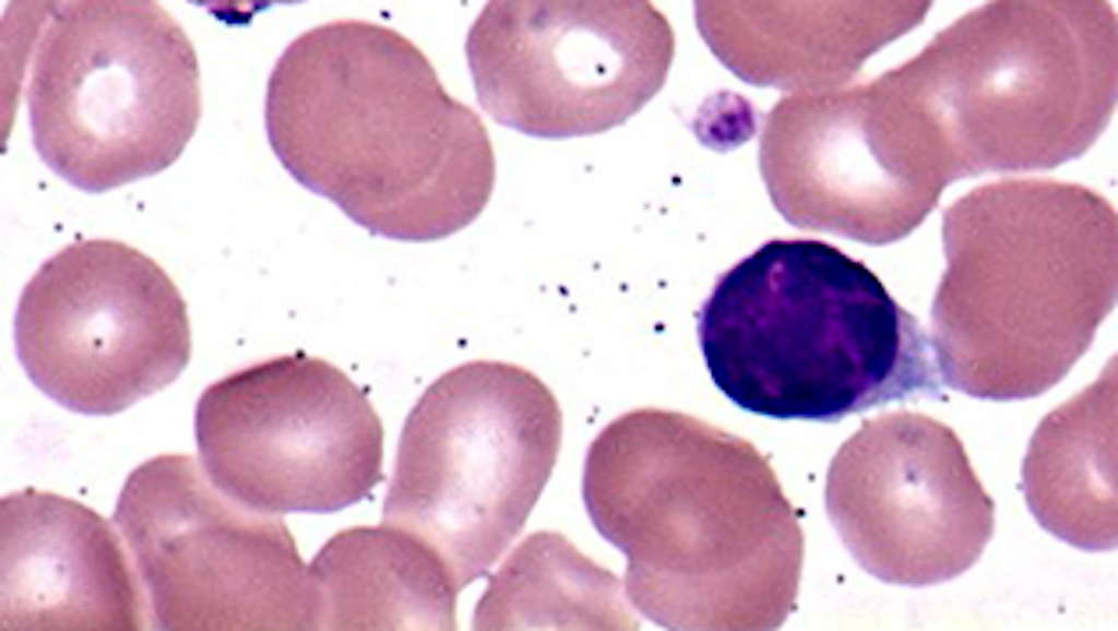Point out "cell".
I'll list each match as a JSON object with an SVG mask.
<instances>
[{
  "label": "cell",
  "mask_w": 1118,
  "mask_h": 631,
  "mask_svg": "<svg viewBox=\"0 0 1118 631\" xmlns=\"http://www.w3.org/2000/svg\"><path fill=\"white\" fill-rule=\"evenodd\" d=\"M597 532L627 558L626 595L671 630H772L792 612L804 535L768 460L697 417L639 408L588 447Z\"/></svg>",
  "instance_id": "obj_1"
},
{
  "label": "cell",
  "mask_w": 1118,
  "mask_h": 631,
  "mask_svg": "<svg viewBox=\"0 0 1118 631\" xmlns=\"http://www.w3.org/2000/svg\"><path fill=\"white\" fill-rule=\"evenodd\" d=\"M270 145L302 187L376 236L425 242L472 224L496 180L478 114L392 27L345 19L292 40L269 76Z\"/></svg>",
  "instance_id": "obj_2"
},
{
  "label": "cell",
  "mask_w": 1118,
  "mask_h": 631,
  "mask_svg": "<svg viewBox=\"0 0 1118 631\" xmlns=\"http://www.w3.org/2000/svg\"><path fill=\"white\" fill-rule=\"evenodd\" d=\"M1117 237L1113 205L1079 183L1003 179L949 205L930 312L944 383L1015 401L1060 382L1116 305Z\"/></svg>",
  "instance_id": "obj_3"
},
{
  "label": "cell",
  "mask_w": 1118,
  "mask_h": 631,
  "mask_svg": "<svg viewBox=\"0 0 1118 631\" xmlns=\"http://www.w3.org/2000/svg\"><path fill=\"white\" fill-rule=\"evenodd\" d=\"M698 335L740 408L837 421L940 393L930 342L861 261L816 239H772L722 274Z\"/></svg>",
  "instance_id": "obj_4"
},
{
  "label": "cell",
  "mask_w": 1118,
  "mask_h": 631,
  "mask_svg": "<svg viewBox=\"0 0 1118 631\" xmlns=\"http://www.w3.org/2000/svg\"><path fill=\"white\" fill-rule=\"evenodd\" d=\"M1 33L34 147L71 186L99 193L156 175L193 136L199 61L160 3L12 2Z\"/></svg>",
  "instance_id": "obj_5"
},
{
  "label": "cell",
  "mask_w": 1118,
  "mask_h": 631,
  "mask_svg": "<svg viewBox=\"0 0 1118 631\" xmlns=\"http://www.w3.org/2000/svg\"><path fill=\"white\" fill-rule=\"evenodd\" d=\"M1117 35L1106 1H992L938 32L909 64L956 180L1085 153L1115 109Z\"/></svg>",
  "instance_id": "obj_6"
},
{
  "label": "cell",
  "mask_w": 1118,
  "mask_h": 631,
  "mask_svg": "<svg viewBox=\"0 0 1118 631\" xmlns=\"http://www.w3.org/2000/svg\"><path fill=\"white\" fill-rule=\"evenodd\" d=\"M561 436L558 401L532 371L497 360L456 366L404 422L383 523L423 543L461 591L523 528Z\"/></svg>",
  "instance_id": "obj_7"
},
{
  "label": "cell",
  "mask_w": 1118,
  "mask_h": 631,
  "mask_svg": "<svg viewBox=\"0 0 1118 631\" xmlns=\"http://www.w3.org/2000/svg\"><path fill=\"white\" fill-rule=\"evenodd\" d=\"M114 520L153 629L316 630L309 568L284 521L224 495L191 455L133 469Z\"/></svg>",
  "instance_id": "obj_8"
},
{
  "label": "cell",
  "mask_w": 1118,
  "mask_h": 631,
  "mask_svg": "<svg viewBox=\"0 0 1118 631\" xmlns=\"http://www.w3.org/2000/svg\"><path fill=\"white\" fill-rule=\"evenodd\" d=\"M194 433L212 484L261 513L336 512L383 478V427L369 398L340 368L301 352L209 385Z\"/></svg>",
  "instance_id": "obj_9"
},
{
  "label": "cell",
  "mask_w": 1118,
  "mask_h": 631,
  "mask_svg": "<svg viewBox=\"0 0 1118 631\" xmlns=\"http://www.w3.org/2000/svg\"><path fill=\"white\" fill-rule=\"evenodd\" d=\"M465 52L477 102L495 121L563 139L639 112L666 82L675 35L649 1H490Z\"/></svg>",
  "instance_id": "obj_10"
},
{
  "label": "cell",
  "mask_w": 1118,
  "mask_h": 631,
  "mask_svg": "<svg viewBox=\"0 0 1118 631\" xmlns=\"http://www.w3.org/2000/svg\"><path fill=\"white\" fill-rule=\"evenodd\" d=\"M20 364L67 409L112 415L164 389L191 355L186 303L168 274L112 239L75 241L24 287L14 320Z\"/></svg>",
  "instance_id": "obj_11"
},
{
  "label": "cell",
  "mask_w": 1118,
  "mask_h": 631,
  "mask_svg": "<svg viewBox=\"0 0 1118 631\" xmlns=\"http://www.w3.org/2000/svg\"><path fill=\"white\" fill-rule=\"evenodd\" d=\"M759 168L789 224L873 246L909 235L942 192L884 73L781 98L763 122Z\"/></svg>",
  "instance_id": "obj_12"
},
{
  "label": "cell",
  "mask_w": 1118,
  "mask_h": 631,
  "mask_svg": "<svg viewBox=\"0 0 1118 631\" xmlns=\"http://www.w3.org/2000/svg\"><path fill=\"white\" fill-rule=\"evenodd\" d=\"M825 507L854 560L880 581L928 586L980 558L995 504L956 433L909 410L866 419L832 459Z\"/></svg>",
  "instance_id": "obj_13"
},
{
  "label": "cell",
  "mask_w": 1118,
  "mask_h": 631,
  "mask_svg": "<svg viewBox=\"0 0 1118 631\" xmlns=\"http://www.w3.org/2000/svg\"><path fill=\"white\" fill-rule=\"evenodd\" d=\"M114 527L61 495L25 488L0 502L2 630H143L150 610Z\"/></svg>",
  "instance_id": "obj_14"
},
{
  "label": "cell",
  "mask_w": 1118,
  "mask_h": 631,
  "mask_svg": "<svg viewBox=\"0 0 1118 631\" xmlns=\"http://www.w3.org/2000/svg\"><path fill=\"white\" fill-rule=\"evenodd\" d=\"M930 1H698V29L744 82L792 94L847 85L875 52L924 22Z\"/></svg>",
  "instance_id": "obj_15"
},
{
  "label": "cell",
  "mask_w": 1118,
  "mask_h": 631,
  "mask_svg": "<svg viewBox=\"0 0 1118 631\" xmlns=\"http://www.w3.org/2000/svg\"><path fill=\"white\" fill-rule=\"evenodd\" d=\"M1117 359L1047 414L1023 462V491L1043 528L1082 550L1117 547Z\"/></svg>",
  "instance_id": "obj_16"
},
{
  "label": "cell",
  "mask_w": 1118,
  "mask_h": 631,
  "mask_svg": "<svg viewBox=\"0 0 1118 631\" xmlns=\"http://www.w3.org/2000/svg\"><path fill=\"white\" fill-rule=\"evenodd\" d=\"M309 568L316 630H454L460 592L414 536L384 524L344 529Z\"/></svg>",
  "instance_id": "obj_17"
},
{
  "label": "cell",
  "mask_w": 1118,
  "mask_h": 631,
  "mask_svg": "<svg viewBox=\"0 0 1118 631\" xmlns=\"http://www.w3.org/2000/svg\"><path fill=\"white\" fill-rule=\"evenodd\" d=\"M621 582L555 532L523 540L489 579L473 628L635 630Z\"/></svg>",
  "instance_id": "obj_18"
}]
</instances>
